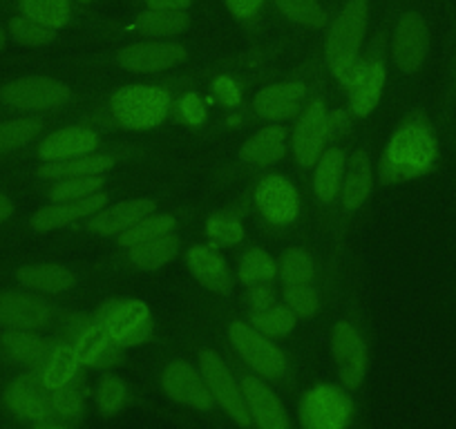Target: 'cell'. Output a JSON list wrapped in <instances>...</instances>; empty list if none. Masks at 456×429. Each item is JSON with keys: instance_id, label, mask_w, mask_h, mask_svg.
<instances>
[{"instance_id": "cell-14", "label": "cell", "mask_w": 456, "mask_h": 429, "mask_svg": "<svg viewBox=\"0 0 456 429\" xmlns=\"http://www.w3.org/2000/svg\"><path fill=\"white\" fill-rule=\"evenodd\" d=\"M256 206L266 222L275 226L291 224L300 214V195L282 174H266L256 188Z\"/></svg>"}, {"instance_id": "cell-16", "label": "cell", "mask_w": 456, "mask_h": 429, "mask_svg": "<svg viewBox=\"0 0 456 429\" xmlns=\"http://www.w3.org/2000/svg\"><path fill=\"white\" fill-rule=\"evenodd\" d=\"M429 52V32L425 20L410 12L403 14L392 36V59L401 72L414 74L425 63Z\"/></svg>"}, {"instance_id": "cell-32", "label": "cell", "mask_w": 456, "mask_h": 429, "mask_svg": "<svg viewBox=\"0 0 456 429\" xmlns=\"http://www.w3.org/2000/svg\"><path fill=\"white\" fill-rule=\"evenodd\" d=\"M81 360L77 356V349L74 344H54L52 353L47 356V360L41 365V378L45 383V387L50 392L54 389H61L63 384L72 383L78 376V369H81Z\"/></svg>"}, {"instance_id": "cell-37", "label": "cell", "mask_w": 456, "mask_h": 429, "mask_svg": "<svg viewBox=\"0 0 456 429\" xmlns=\"http://www.w3.org/2000/svg\"><path fill=\"white\" fill-rule=\"evenodd\" d=\"M177 229V220L173 214H148L143 220H139L137 224L130 226L128 231L119 233V244L124 248H133L137 244L151 242V239L161 238L166 233H173Z\"/></svg>"}, {"instance_id": "cell-17", "label": "cell", "mask_w": 456, "mask_h": 429, "mask_svg": "<svg viewBox=\"0 0 456 429\" xmlns=\"http://www.w3.org/2000/svg\"><path fill=\"white\" fill-rule=\"evenodd\" d=\"M188 59L186 47L179 43H139L119 50L117 63L128 72L157 74L173 69Z\"/></svg>"}, {"instance_id": "cell-12", "label": "cell", "mask_w": 456, "mask_h": 429, "mask_svg": "<svg viewBox=\"0 0 456 429\" xmlns=\"http://www.w3.org/2000/svg\"><path fill=\"white\" fill-rule=\"evenodd\" d=\"M161 387L170 401L179 402L183 407H191L197 411L213 409V393L201 371H197L191 362L175 360L161 374Z\"/></svg>"}, {"instance_id": "cell-5", "label": "cell", "mask_w": 456, "mask_h": 429, "mask_svg": "<svg viewBox=\"0 0 456 429\" xmlns=\"http://www.w3.org/2000/svg\"><path fill=\"white\" fill-rule=\"evenodd\" d=\"M297 416L306 429H345L354 416V402L333 384H315L302 393Z\"/></svg>"}, {"instance_id": "cell-45", "label": "cell", "mask_w": 456, "mask_h": 429, "mask_svg": "<svg viewBox=\"0 0 456 429\" xmlns=\"http://www.w3.org/2000/svg\"><path fill=\"white\" fill-rule=\"evenodd\" d=\"M105 179L101 174H87V177H69L59 179L54 186L50 188L47 197L52 201H69V199H81V197L94 195L103 188Z\"/></svg>"}, {"instance_id": "cell-23", "label": "cell", "mask_w": 456, "mask_h": 429, "mask_svg": "<svg viewBox=\"0 0 456 429\" xmlns=\"http://www.w3.org/2000/svg\"><path fill=\"white\" fill-rule=\"evenodd\" d=\"M157 210V204L151 199H126L121 204H114L110 208H101L92 214V220L87 222V229L96 235H119L128 231L130 226L137 224L139 220L148 217Z\"/></svg>"}, {"instance_id": "cell-39", "label": "cell", "mask_w": 456, "mask_h": 429, "mask_svg": "<svg viewBox=\"0 0 456 429\" xmlns=\"http://www.w3.org/2000/svg\"><path fill=\"white\" fill-rule=\"evenodd\" d=\"M280 275L284 287H305L315 284V266L305 248H289L280 262Z\"/></svg>"}, {"instance_id": "cell-34", "label": "cell", "mask_w": 456, "mask_h": 429, "mask_svg": "<svg viewBox=\"0 0 456 429\" xmlns=\"http://www.w3.org/2000/svg\"><path fill=\"white\" fill-rule=\"evenodd\" d=\"M191 19L182 10H148L137 16L133 29L146 36H175L186 32Z\"/></svg>"}, {"instance_id": "cell-47", "label": "cell", "mask_w": 456, "mask_h": 429, "mask_svg": "<svg viewBox=\"0 0 456 429\" xmlns=\"http://www.w3.org/2000/svg\"><path fill=\"white\" fill-rule=\"evenodd\" d=\"M179 117L183 119V124L192 125V128H200L208 119V108H206V101L201 99L197 92H186V94L179 99Z\"/></svg>"}, {"instance_id": "cell-19", "label": "cell", "mask_w": 456, "mask_h": 429, "mask_svg": "<svg viewBox=\"0 0 456 429\" xmlns=\"http://www.w3.org/2000/svg\"><path fill=\"white\" fill-rule=\"evenodd\" d=\"M305 83H273V85H266L257 92L256 99H253V112L266 121L291 119V117L300 115V110L305 108Z\"/></svg>"}, {"instance_id": "cell-33", "label": "cell", "mask_w": 456, "mask_h": 429, "mask_svg": "<svg viewBox=\"0 0 456 429\" xmlns=\"http://www.w3.org/2000/svg\"><path fill=\"white\" fill-rule=\"evenodd\" d=\"M238 282L247 287H256V284H271L275 275L280 273V266L265 248H248L240 255L238 260Z\"/></svg>"}, {"instance_id": "cell-29", "label": "cell", "mask_w": 456, "mask_h": 429, "mask_svg": "<svg viewBox=\"0 0 456 429\" xmlns=\"http://www.w3.org/2000/svg\"><path fill=\"white\" fill-rule=\"evenodd\" d=\"M345 168H347V157H345L340 148H329L315 161L314 192L322 204H331L340 195Z\"/></svg>"}, {"instance_id": "cell-42", "label": "cell", "mask_w": 456, "mask_h": 429, "mask_svg": "<svg viewBox=\"0 0 456 429\" xmlns=\"http://www.w3.org/2000/svg\"><path fill=\"white\" fill-rule=\"evenodd\" d=\"M206 235L210 239V247L215 248L235 247L244 239V226L233 214L215 213L206 222Z\"/></svg>"}, {"instance_id": "cell-24", "label": "cell", "mask_w": 456, "mask_h": 429, "mask_svg": "<svg viewBox=\"0 0 456 429\" xmlns=\"http://www.w3.org/2000/svg\"><path fill=\"white\" fill-rule=\"evenodd\" d=\"M54 344L37 331L5 329L0 334V356L7 362L25 367H41L52 353Z\"/></svg>"}, {"instance_id": "cell-15", "label": "cell", "mask_w": 456, "mask_h": 429, "mask_svg": "<svg viewBox=\"0 0 456 429\" xmlns=\"http://www.w3.org/2000/svg\"><path fill=\"white\" fill-rule=\"evenodd\" d=\"M52 309L37 291H0V327L38 331L50 325Z\"/></svg>"}, {"instance_id": "cell-40", "label": "cell", "mask_w": 456, "mask_h": 429, "mask_svg": "<svg viewBox=\"0 0 456 429\" xmlns=\"http://www.w3.org/2000/svg\"><path fill=\"white\" fill-rule=\"evenodd\" d=\"M128 401V387L119 376H101L94 387V402L101 416H117Z\"/></svg>"}, {"instance_id": "cell-49", "label": "cell", "mask_w": 456, "mask_h": 429, "mask_svg": "<svg viewBox=\"0 0 456 429\" xmlns=\"http://www.w3.org/2000/svg\"><path fill=\"white\" fill-rule=\"evenodd\" d=\"M244 300H247L251 313H257V311H265L269 309L271 304H275V302H278V293H275V288L269 287V284H256V287H247Z\"/></svg>"}, {"instance_id": "cell-11", "label": "cell", "mask_w": 456, "mask_h": 429, "mask_svg": "<svg viewBox=\"0 0 456 429\" xmlns=\"http://www.w3.org/2000/svg\"><path fill=\"white\" fill-rule=\"evenodd\" d=\"M329 139V112L322 99L311 101L309 108H305L297 119L291 134L293 157L300 166L311 168L320 155L324 152V143Z\"/></svg>"}, {"instance_id": "cell-43", "label": "cell", "mask_w": 456, "mask_h": 429, "mask_svg": "<svg viewBox=\"0 0 456 429\" xmlns=\"http://www.w3.org/2000/svg\"><path fill=\"white\" fill-rule=\"evenodd\" d=\"M275 5L289 20L305 28L318 29L327 23V12L320 0H275Z\"/></svg>"}, {"instance_id": "cell-54", "label": "cell", "mask_w": 456, "mask_h": 429, "mask_svg": "<svg viewBox=\"0 0 456 429\" xmlns=\"http://www.w3.org/2000/svg\"><path fill=\"white\" fill-rule=\"evenodd\" d=\"M77 3H92V0H77Z\"/></svg>"}, {"instance_id": "cell-27", "label": "cell", "mask_w": 456, "mask_h": 429, "mask_svg": "<svg viewBox=\"0 0 456 429\" xmlns=\"http://www.w3.org/2000/svg\"><path fill=\"white\" fill-rule=\"evenodd\" d=\"M371 190H374V177H371V164L370 157L365 152H356L352 161L345 168V179H342V208L347 213L361 208L367 199H370Z\"/></svg>"}, {"instance_id": "cell-53", "label": "cell", "mask_w": 456, "mask_h": 429, "mask_svg": "<svg viewBox=\"0 0 456 429\" xmlns=\"http://www.w3.org/2000/svg\"><path fill=\"white\" fill-rule=\"evenodd\" d=\"M7 36H10V34H7L5 29H0V52L5 50V45H7Z\"/></svg>"}, {"instance_id": "cell-52", "label": "cell", "mask_w": 456, "mask_h": 429, "mask_svg": "<svg viewBox=\"0 0 456 429\" xmlns=\"http://www.w3.org/2000/svg\"><path fill=\"white\" fill-rule=\"evenodd\" d=\"M14 210H16L14 201H12L10 197L5 195V192L0 190V224H5V222L10 220L12 214H14Z\"/></svg>"}, {"instance_id": "cell-50", "label": "cell", "mask_w": 456, "mask_h": 429, "mask_svg": "<svg viewBox=\"0 0 456 429\" xmlns=\"http://www.w3.org/2000/svg\"><path fill=\"white\" fill-rule=\"evenodd\" d=\"M224 3L238 20H253L265 7V0H224Z\"/></svg>"}, {"instance_id": "cell-6", "label": "cell", "mask_w": 456, "mask_h": 429, "mask_svg": "<svg viewBox=\"0 0 456 429\" xmlns=\"http://www.w3.org/2000/svg\"><path fill=\"white\" fill-rule=\"evenodd\" d=\"M228 338L233 343L235 352L240 353L244 362L256 371L257 376H265L269 380H278L287 374V356L282 349L269 340L256 327L247 325L242 320H235L233 325L228 327Z\"/></svg>"}, {"instance_id": "cell-18", "label": "cell", "mask_w": 456, "mask_h": 429, "mask_svg": "<svg viewBox=\"0 0 456 429\" xmlns=\"http://www.w3.org/2000/svg\"><path fill=\"white\" fill-rule=\"evenodd\" d=\"M242 392L253 425L260 429H289L291 420L287 407L265 380L257 376H244Z\"/></svg>"}, {"instance_id": "cell-22", "label": "cell", "mask_w": 456, "mask_h": 429, "mask_svg": "<svg viewBox=\"0 0 456 429\" xmlns=\"http://www.w3.org/2000/svg\"><path fill=\"white\" fill-rule=\"evenodd\" d=\"M101 139L94 130L86 125H68L56 133L47 134L38 143V159L41 161H63L74 157L92 155L99 148Z\"/></svg>"}, {"instance_id": "cell-4", "label": "cell", "mask_w": 456, "mask_h": 429, "mask_svg": "<svg viewBox=\"0 0 456 429\" xmlns=\"http://www.w3.org/2000/svg\"><path fill=\"white\" fill-rule=\"evenodd\" d=\"M69 101V85L50 77H20L0 87V103L20 112H56Z\"/></svg>"}, {"instance_id": "cell-25", "label": "cell", "mask_w": 456, "mask_h": 429, "mask_svg": "<svg viewBox=\"0 0 456 429\" xmlns=\"http://www.w3.org/2000/svg\"><path fill=\"white\" fill-rule=\"evenodd\" d=\"M74 349L86 367H108L119 362V344L110 338L108 329H105L103 320H92L90 325L83 327L81 334L74 340Z\"/></svg>"}, {"instance_id": "cell-9", "label": "cell", "mask_w": 456, "mask_h": 429, "mask_svg": "<svg viewBox=\"0 0 456 429\" xmlns=\"http://www.w3.org/2000/svg\"><path fill=\"white\" fill-rule=\"evenodd\" d=\"M3 405L12 416L32 425L54 416L52 392L43 383L41 371H25L12 380L3 392Z\"/></svg>"}, {"instance_id": "cell-26", "label": "cell", "mask_w": 456, "mask_h": 429, "mask_svg": "<svg viewBox=\"0 0 456 429\" xmlns=\"http://www.w3.org/2000/svg\"><path fill=\"white\" fill-rule=\"evenodd\" d=\"M16 279L20 287L29 288L37 293H50V295H59V293L72 291L77 278L69 269L61 264H25L16 271Z\"/></svg>"}, {"instance_id": "cell-51", "label": "cell", "mask_w": 456, "mask_h": 429, "mask_svg": "<svg viewBox=\"0 0 456 429\" xmlns=\"http://www.w3.org/2000/svg\"><path fill=\"white\" fill-rule=\"evenodd\" d=\"M151 10H182L186 12L192 0H146Z\"/></svg>"}, {"instance_id": "cell-44", "label": "cell", "mask_w": 456, "mask_h": 429, "mask_svg": "<svg viewBox=\"0 0 456 429\" xmlns=\"http://www.w3.org/2000/svg\"><path fill=\"white\" fill-rule=\"evenodd\" d=\"M56 29L47 28V25L38 23V20L28 19V16H16V19L10 20V28H7V34L14 38L16 43L28 47H41L47 45V43L54 41Z\"/></svg>"}, {"instance_id": "cell-46", "label": "cell", "mask_w": 456, "mask_h": 429, "mask_svg": "<svg viewBox=\"0 0 456 429\" xmlns=\"http://www.w3.org/2000/svg\"><path fill=\"white\" fill-rule=\"evenodd\" d=\"M284 302L291 306L297 318H314L320 309V293L315 284L284 287Z\"/></svg>"}, {"instance_id": "cell-20", "label": "cell", "mask_w": 456, "mask_h": 429, "mask_svg": "<svg viewBox=\"0 0 456 429\" xmlns=\"http://www.w3.org/2000/svg\"><path fill=\"white\" fill-rule=\"evenodd\" d=\"M108 204V195L105 192H94V195L81 197V199H69V201H52L45 208L37 210L29 220L37 233H47V231L63 229V226L74 224V222L90 217L96 210H101Z\"/></svg>"}, {"instance_id": "cell-21", "label": "cell", "mask_w": 456, "mask_h": 429, "mask_svg": "<svg viewBox=\"0 0 456 429\" xmlns=\"http://www.w3.org/2000/svg\"><path fill=\"white\" fill-rule=\"evenodd\" d=\"M186 264L197 282L210 293L228 295L233 291V273L228 269L226 260L210 244H195L186 251Z\"/></svg>"}, {"instance_id": "cell-13", "label": "cell", "mask_w": 456, "mask_h": 429, "mask_svg": "<svg viewBox=\"0 0 456 429\" xmlns=\"http://www.w3.org/2000/svg\"><path fill=\"white\" fill-rule=\"evenodd\" d=\"M387 69L379 59L358 61L352 77L347 78V105L354 117H370L379 108L383 96Z\"/></svg>"}, {"instance_id": "cell-38", "label": "cell", "mask_w": 456, "mask_h": 429, "mask_svg": "<svg viewBox=\"0 0 456 429\" xmlns=\"http://www.w3.org/2000/svg\"><path fill=\"white\" fill-rule=\"evenodd\" d=\"M20 14L38 20L52 29H61L69 23L72 7L69 0H19Z\"/></svg>"}, {"instance_id": "cell-3", "label": "cell", "mask_w": 456, "mask_h": 429, "mask_svg": "<svg viewBox=\"0 0 456 429\" xmlns=\"http://www.w3.org/2000/svg\"><path fill=\"white\" fill-rule=\"evenodd\" d=\"M173 96L159 85H124L110 96L112 119L126 130H152L166 121Z\"/></svg>"}, {"instance_id": "cell-31", "label": "cell", "mask_w": 456, "mask_h": 429, "mask_svg": "<svg viewBox=\"0 0 456 429\" xmlns=\"http://www.w3.org/2000/svg\"><path fill=\"white\" fill-rule=\"evenodd\" d=\"M177 253L179 238L175 233H166L161 238L151 239V242H143L128 248V260L139 271H157L170 264L177 257Z\"/></svg>"}, {"instance_id": "cell-10", "label": "cell", "mask_w": 456, "mask_h": 429, "mask_svg": "<svg viewBox=\"0 0 456 429\" xmlns=\"http://www.w3.org/2000/svg\"><path fill=\"white\" fill-rule=\"evenodd\" d=\"M331 353L338 365L342 384L347 389L361 387L367 376L370 358H367V344L362 340L361 331L352 322H347V320H340L333 327Z\"/></svg>"}, {"instance_id": "cell-28", "label": "cell", "mask_w": 456, "mask_h": 429, "mask_svg": "<svg viewBox=\"0 0 456 429\" xmlns=\"http://www.w3.org/2000/svg\"><path fill=\"white\" fill-rule=\"evenodd\" d=\"M287 152V130L282 125H266L247 139L240 155L247 164L273 166Z\"/></svg>"}, {"instance_id": "cell-1", "label": "cell", "mask_w": 456, "mask_h": 429, "mask_svg": "<svg viewBox=\"0 0 456 429\" xmlns=\"http://www.w3.org/2000/svg\"><path fill=\"white\" fill-rule=\"evenodd\" d=\"M438 143L425 121L403 124L385 146L379 161V179L383 183L411 182L434 166Z\"/></svg>"}, {"instance_id": "cell-30", "label": "cell", "mask_w": 456, "mask_h": 429, "mask_svg": "<svg viewBox=\"0 0 456 429\" xmlns=\"http://www.w3.org/2000/svg\"><path fill=\"white\" fill-rule=\"evenodd\" d=\"M112 166V155H83L63 161H43V166L38 168V177L54 179V182L69 177H87V174H103Z\"/></svg>"}, {"instance_id": "cell-48", "label": "cell", "mask_w": 456, "mask_h": 429, "mask_svg": "<svg viewBox=\"0 0 456 429\" xmlns=\"http://www.w3.org/2000/svg\"><path fill=\"white\" fill-rule=\"evenodd\" d=\"M213 94L224 108H238L242 103V87L235 78L231 77H217L213 81Z\"/></svg>"}, {"instance_id": "cell-8", "label": "cell", "mask_w": 456, "mask_h": 429, "mask_svg": "<svg viewBox=\"0 0 456 429\" xmlns=\"http://www.w3.org/2000/svg\"><path fill=\"white\" fill-rule=\"evenodd\" d=\"M99 318L103 320L110 338L121 349L139 347L152 336L151 309L143 300L130 297V300L108 302V306L101 309Z\"/></svg>"}, {"instance_id": "cell-7", "label": "cell", "mask_w": 456, "mask_h": 429, "mask_svg": "<svg viewBox=\"0 0 456 429\" xmlns=\"http://www.w3.org/2000/svg\"><path fill=\"white\" fill-rule=\"evenodd\" d=\"M200 371L204 374L206 384L224 409V414L233 423H238L240 427H251L253 420L248 414L247 401H244L242 384H238V380L233 378L224 358L213 349H204L200 353Z\"/></svg>"}, {"instance_id": "cell-2", "label": "cell", "mask_w": 456, "mask_h": 429, "mask_svg": "<svg viewBox=\"0 0 456 429\" xmlns=\"http://www.w3.org/2000/svg\"><path fill=\"white\" fill-rule=\"evenodd\" d=\"M367 19H370L367 0H349L329 29L324 54H327L329 69L340 83H347L356 68L365 43Z\"/></svg>"}, {"instance_id": "cell-41", "label": "cell", "mask_w": 456, "mask_h": 429, "mask_svg": "<svg viewBox=\"0 0 456 429\" xmlns=\"http://www.w3.org/2000/svg\"><path fill=\"white\" fill-rule=\"evenodd\" d=\"M86 396H87V387L77 378L72 383L63 384L61 389H54L52 392V409L59 418L63 420H77L78 416L83 414V407H86Z\"/></svg>"}, {"instance_id": "cell-35", "label": "cell", "mask_w": 456, "mask_h": 429, "mask_svg": "<svg viewBox=\"0 0 456 429\" xmlns=\"http://www.w3.org/2000/svg\"><path fill=\"white\" fill-rule=\"evenodd\" d=\"M43 133V121L37 117H16L0 121V155L29 146Z\"/></svg>"}, {"instance_id": "cell-36", "label": "cell", "mask_w": 456, "mask_h": 429, "mask_svg": "<svg viewBox=\"0 0 456 429\" xmlns=\"http://www.w3.org/2000/svg\"><path fill=\"white\" fill-rule=\"evenodd\" d=\"M251 322L257 331H262L269 338H284V336H289L296 329L297 315L293 313V309L287 302L284 304L275 302L269 309L251 313Z\"/></svg>"}]
</instances>
